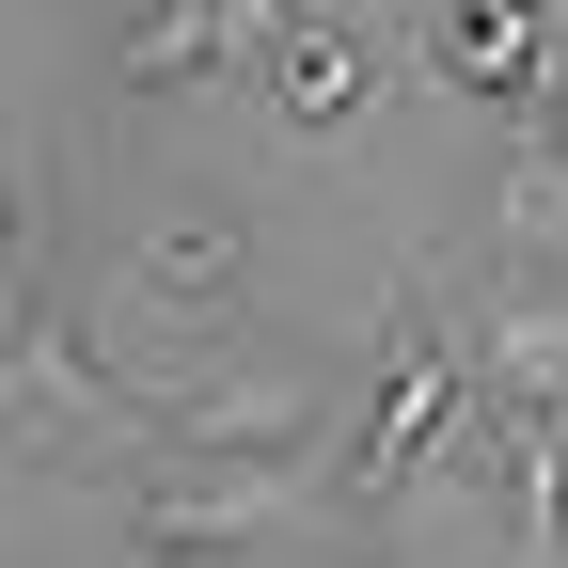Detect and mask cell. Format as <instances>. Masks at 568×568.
<instances>
[{"label":"cell","mask_w":568,"mask_h":568,"mask_svg":"<svg viewBox=\"0 0 568 568\" xmlns=\"http://www.w3.org/2000/svg\"><path fill=\"white\" fill-rule=\"evenodd\" d=\"M458 410H474V332L426 301V284H395V316H379V410L347 426V458H332V474L395 506V489L458 443Z\"/></svg>","instance_id":"1"},{"label":"cell","mask_w":568,"mask_h":568,"mask_svg":"<svg viewBox=\"0 0 568 568\" xmlns=\"http://www.w3.org/2000/svg\"><path fill=\"white\" fill-rule=\"evenodd\" d=\"M426 63H443L474 111L552 126V95H568V17H537V0H426Z\"/></svg>","instance_id":"2"},{"label":"cell","mask_w":568,"mask_h":568,"mask_svg":"<svg viewBox=\"0 0 568 568\" xmlns=\"http://www.w3.org/2000/svg\"><path fill=\"white\" fill-rule=\"evenodd\" d=\"M80 426H126V395H111V364L80 347V301L48 284V253L17 268V458H63Z\"/></svg>","instance_id":"3"},{"label":"cell","mask_w":568,"mask_h":568,"mask_svg":"<svg viewBox=\"0 0 568 568\" xmlns=\"http://www.w3.org/2000/svg\"><path fill=\"white\" fill-rule=\"evenodd\" d=\"M253 111H284L301 142L364 126V111H379V32H347V17H316V0H284V17L253 32Z\"/></svg>","instance_id":"4"},{"label":"cell","mask_w":568,"mask_h":568,"mask_svg":"<svg viewBox=\"0 0 568 568\" xmlns=\"http://www.w3.org/2000/svg\"><path fill=\"white\" fill-rule=\"evenodd\" d=\"M126 301L159 316V332H205V316H237V301H253V237L222 222V205H159V222L126 237Z\"/></svg>","instance_id":"5"},{"label":"cell","mask_w":568,"mask_h":568,"mask_svg":"<svg viewBox=\"0 0 568 568\" xmlns=\"http://www.w3.org/2000/svg\"><path fill=\"white\" fill-rule=\"evenodd\" d=\"M284 489H301V474H142L126 489V537L159 552V568H205V552H237Z\"/></svg>","instance_id":"6"},{"label":"cell","mask_w":568,"mask_h":568,"mask_svg":"<svg viewBox=\"0 0 568 568\" xmlns=\"http://www.w3.org/2000/svg\"><path fill=\"white\" fill-rule=\"evenodd\" d=\"M111 80H126V95H205V80H253V32H237V0H142V32L111 48Z\"/></svg>","instance_id":"7"},{"label":"cell","mask_w":568,"mask_h":568,"mask_svg":"<svg viewBox=\"0 0 568 568\" xmlns=\"http://www.w3.org/2000/svg\"><path fill=\"white\" fill-rule=\"evenodd\" d=\"M474 379H489V410H568V301H489L474 316Z\"/></svg>","instance_id":"8"},{"label":"cell","mask_w":568,"mask_h":568,"mask_svg":"<svg viewBox=\"0 0 568 568\" xmlns=\"http://www.w3.org/2000/svg\"><path fill=\"white\" fill-rule=\"evenodd\" d=\"M489 237L568 253V126H506V174H489Z\"/></svg>","instance_id":"9"},{"label":"cell","mask_w":568,"mask_h":568,"mask_svg":"<svg viewBox=\"0 0 568 568\" xmlns=\"http://www.w3.org/2000/svg\"><path fill=\"white\" fill-rule=\"evenodd\" d=\"M552 126H568V95H552Z\"/></svg>","instance_id":"10"}]
</instances>
